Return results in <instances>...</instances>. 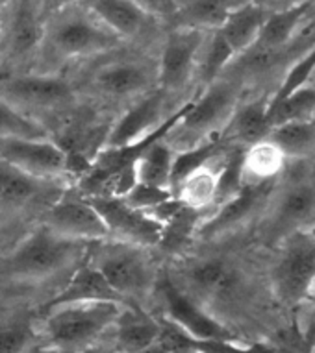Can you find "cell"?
<instances>
[{"label": "cell", "instance_id": "12", "mask_svg": "<svg viewBox=\"0 0 315 353\" xmlns=\"http://www.w3.org/2000/svg\"><path fill=\"white\" fill-rule=\"evenodd\" d=\"M276 187H278V180L245 183V187L236 196L217 205L216 213L211 214L210 219L200 222L197 235L202 239H213L241 226L243 222L252 219V214L256 213L258 209L267 205L269 200L276 192Z\"/></svg>", "mask_w": 315, "mask_h": 353}, {"label": "cell", "instance_id": "4", "mask_svg": "<svg viewBox=\"0 0 315 353\" xmlns=\"http://www.w3.org/2000/svg\"><path fill=\"white\" fill-rule=\"evenodd\" d=\"M91 265L104 276L124 303H128L126 298L146 294L158 281L149 255L132 244L102 241Z\"/></svg>", "mask_w": 315, "mask_h": 353}, {"label": "cell", "instance_id": "41", "mask_svg": "<svg viewBox=\"0 0 315 353\" xmlns=\"http://www.w3.org/2000/svg\"><path fill=\"white\" fill-rule=\"evenodd\" d=\"M254 4H258L260 8H263L267 13L273 12H282V10H287V8L297 6L303 0H252Z\"/></svg>", "mask_w": 315, "mask_h": 353}, {"label": "cell", "instance_id": "46", "mask_svg": "<svg viewBox=\"0 0 315 353\" xmlns=\"http://www.w3.org/2000/svg\"><path fill=\"white\" fill-rule=\"evenodd\" d=\"M6 2H12V0H0V4H6Z\"/></svg>", "mask_w": 315, "mask_h": 353}, {"label": "cell", "instance_id": "21", "mask_svg": "<svg viewBox=\"0 0 315 353\" xmlns=\"http://www.w3.org/2000/svg\"><path fill=\"white\" fill-rule=\"evenodd\" d=\"M269 13L260 8L254 2H245L236 10L228 13L225 23L219 26V34L225 37L230 48L236 54V58L240 54L247 52L249 48L258 41V35L262 32V26L265 23Z\"/></svg>", "mask_w": 315, "mask_h": 353}, {"label": "cell", "instance_id": "9", "mask_svg": "<svg viewBox=\"0 0 315 353\" xmlns=\"http://www.w3.org/2000/svg\"><path fill=\"white\" fill-rule=\"evenodd\" d=\"M0 161L39 180H54L67 174V154L58 143L48 139L0 141Z\"/></svg>", "mask_w": 315, "mask_h": 353}, {"label": "cell", "instance_id": "26", "mask_svg": "<svg viewBox=\"0 0 315 353\" xmlns=\"http://www.w3.org/2000/svg\"><path fill=\"white\" fill-rule=\"evenodd\" d=\"M286 167V156L269 139L247 146L243 150V180L245 183L278 180Z\"/></svg>", "mask_w": 315, "mask_h": 353}, {"label": "cell", "instance_id": "40", "mask_svg": "<svg viewBox=\"0 0 315 353\" xmlns=\"http://www.w3.org/2000/svg\"><path fill=\"white\" fill-rule=\"evenodd\" d=\"M76 0H39V6H41L43 17H54L56 13L64 12L67 8L75 4Z\"/></svg>", "mask_w": 315, "mask_h": 353}, {"label": "cell", "instance_id": "43", "mask_svg": "<svg viewBox=\"0 0 315 353\" xmlns=\"http://www.w3.org/2000/svg\"><path fill=\"white\" fill-rule=\"evenodd\" d=\"M24 353H58V352H54L52 347H47V346H30L28 350Z\"/></svg>", "mask_w": 315, "mask_h": 353}, {"label": "cell", "instance_id": "31", "mask_svg": "<svg viewBox=\"0 0 315 353\" xmlns=\"http://www.w3.org/2000/svg\"><path fill=\"white\" fill-rule=\"evenodd\" d=\"M267 139L276 145V148L287 157L306 156L315 146V122L300 121L287 122L280 126L271 128Z\"/></svg>", "mask_w": 315, "mask_h": 353}, {"label": "cell", "instance_id": "27", "mask_svg": "<svg viewBox=\"0 0 315 353\" xmlns=\"http://www.w3.org/2000/svg\"><path fill=\"white\" fill-rule=\"evenodd\" d=\"M210 163L186 176L173 191L175 198L195 211H202V209L216 205L219 170L211 167Z\"/></svg>", "mask_w": 315, "mask_h": 353}, {"label": "cell", "instance_id": "36", "mask_svg": "<svg viewBox=\"0 0 315 353\" xmlns=\"http://www.w3.org/2000/svg\"><path fill=\"white\" fill-rule=\"evenodd\" d=\"M315 72V45L309 48L308 52L300 54L297 58V61L289 67V69L284 72V78L278 83V87L274 89V93L271 99H267L269 102H274V100H280L289 97L292 93L303 89V87L308 85V81L312 80V76Z\"/></svg>", "mask_w": 315, "mask_h": 353}, {"label": "cell", "instance_id": "16", "mask_svg": "<svg viewBox=\"0 0 315 353\" xmlns=\"http://www.w3.org/2000/svg\"><path fill=\"white\" fill-rule=\"evenodd\" d=\"M162 108H164V94L160 91L145 97L110 128L106 135L104 148H121L149 137L165 122L164 119H160Z\"/></svg>", "mask_w": 315, "mask_h": 353}, {"label": "cell", "instance_id": "30", "mask_svg": "<svg viewBox=\"0 0 315 353\" xmlns=\"http://www.w3.org/2000/svg\"><path fill=\"white\" fill-rule=\"evenodd\" d=\"M315 115V87L306 85L286 99L267 100L269 126H280L287 122L312 121Z\"/></svg>", "mask_w": 315, "mask_h": 353}, {"label": "cell", "instance_id": "7", "mask_svg": "<svg viewBox=\"0 0 315 353\" xmlns=\"http://www.w3.org/2000/svg\"><path fill=\"white\" fill-rule=\"evenodd\" d=\"M158 294L162 298L165 309V320L180 327L186 335L195 341H236V335L221 324L216 316L206 313L199 301H195L191 296H187L186 290H182L173 279L165 274L164 278L156 281Z\"/></svg>", "mask_w": 315, "mask_h": 353}, {"label": "cell", "instance_id": "1", "mask_svg": "<svg viewBox=\"0 0 315 353\" xmlns=\"http://www.w3.org/2000/svg\"><path fill=\"white\" fill-rule=\"evenodd\" d=\"M126 303L119 301H80L47 309L43 322V346L58 353H82L113 327Z\"/></svg>", "mask_w": 315, "mask_h": 353}, {"label": "cell", "instance_id": "14", "mask_svg": "<svg viewBox=\"0 0 315 353\" xmlns=\"http://www.w3.org/2000/svg\"><path fill=\"white\" fill-rule=\"evenodd\" d=\"M45 39L39 0H12L6 23V48L12 59H28Z\"/></svg>", "mask_w": 315, "mask_h": 353}, {"label": "cell", "instance_id": "44", "mask_svg": "<svg viewBox=\"0 0 315 353\" xmlns=\"http://www.w3.org/2000/svg\"><path fill=\"white\" fill-rule=\"evenodd\" d=\"M82 353H100L99 350H95V346L93 347H89V350H86V352H82Z\"/></svg>", "mask_w": 315, "mask_h": 353}, {"label": "cell", "instance_id": "13", "mask_svg": "<svg viewBox=\"0 0 315 353\" xmlns=\"http://www.w3.org/2000/svg\"><path fill=\"white\" fill-rule=\"evenodd\" d=\"M0 97L15 108L54 110L70 104L75 93L73 87L58 76L23 74L0 81Z\"/></svg>", "mask_w": 315, "mask_h": 353}, {"label": "cell", "instance_id": "15", "mask_svg": "<svg viewBox=\"0 0 315 353\" xmlns=\"http://www.w3.org/2000/svg\"><path fill=\"white\" fill-rule=\"evenodd\" d=\"M187 289L191 290L195 301H225L232 300L241 287L238 270L222 259H202L193 263L184 270Z\"/></svg>", "mask_w": 315, "mask_h": 353}, {"label": "cell", "instance_id": "25", "mask_svg": "<svg viewBox=\"0 0 315 353\" xmlns=\"http://www.w3.org/2000/svg\"><path fill=\"white\" fill-rule=\"evenodd\" d=\"M251 2V0H249ZM245 0H191L186 6L178 8L173 17L176 26L199 30H217L225 23L228 13L236 10Z\"/></svg>", "mask_w": 315, "mask_h": 353}, {"label": "cell", "instance_id": "5", "mask_svg": "<svg viewBox=\"0 0 315 353\" xmlns=\"http://www.w3.org/2000/svg\"><path fill=\"white\" fill-rule=\"evenodd\" d=\"M70 8L54 15L50 28L45 34L58 58H82L106 52L123 41L104 24H100L88 10L73 12Z\"/></svg>", "mask_w": 315, "mask_h": 353}, {"label": "cell", "instance_id": "48", "mask_svg": "<svg viewBox=\"0 0 315 353\" xmlns=\"http://www.w3.org/2000/svg\"><path fill=\"white\" fill-rule=\"evenodd\" d=\"M0 35H2V30H0Z\"/></svg>", "mask_w": 315, "mask_h": 353}, {"label": "cell", "instance_id": "20", "mask_svg": "<svg viewBox=\"0 0 315 353\" xmlns=\"http://www.w3.org/2000/svg\"><path fill=\"white\" fill-rule=\"evenodd\" d=\"M84 2H86V10L121 39L140 34L149 19V15L135 6L132 0H84Z\"/></svg>", "mask_w": 315, "mask_h": 353}, {"label": "cell", "instance_id": "18", "mask_svg": "<svg viewBox=\"0 0 315 353\" xmlns=\"http://www.w3.org/2000/svg\"><path fill=\"white\" fill-rule=\"evenodd\" d=\"M113 330L117 353H137L158 341L160 322L134 303H126L117 316Z\"/></svg>", "mask_w": 315, "mask_h": 353}, {"label": "cell", "instance_id": "10", "mask_svg": "<svg viewBox=\"0 0 315 353\" xmlns=\"http://www.w3.org/2000/svg\"><path fill=\"white\" fill-rule=\"evenodd\" d=\"M204 30L176 26L165 41L158 67V80L164 91H176L186 85L204 47Z\"/></svg>", "mask_w": 315, "mask_h": 353}, {"label": "cell", "instance_id": "17", "mask_svg": "<svg viewBox=\"0 0 315 353\" xmlns=\"http://www.w3.org/2000/svg\"><path fill=\"white\" fill-rule=\"evenodd\" d=\"M315 219V185L298 181L278 194L273 209L274 232H300Z\"/></svg>", "mask_w": 315, "mask_h": 353}, {"label": "cell", "instance_id": "11", "mask_svg": "<svg viewBox=\"0 0 315 353\" xmlns=\"http://www.w3.org/2000/svg\"><path fill=\"white\" fill-rule=\"evenodd\" d=\"M43 224L61 237L80 241V243L110 241L104 220L84 196L65 198L52 203L45 214Z\"/></svg>", "mask_w": 315, "mask_h": 353}, {"label": "cell", "instance_id": "8", "mask_svg": "<svg viewBox=\"0 0 315 353\" xmlns=\"http://www.w3.org/2000/svg\"><path fill=\"white\" fill-rule=\"evenodd\" d=\"M104 220L110 241L140 248L158 246L164 226L146 211L135 209L117 196H84Z\"/></svg>", "mask_w": 315, "mask_h": 353}, {"label": "cell", "instance_id": "6", "mask_svg": "<svg viewBox=\"0 0 315 353\" xmlns=\"http://www.w3.org/2000/svg\"><path fill=\"white\" fill-rule=\"evenodd\" d=\"M240 105V87L230 78H219L206 85L199 99L187 104V110L180 122L173 130H180L182 139L193 145L219 137L217 130L227 126L233 111Z\"/></svg>", "mask_w": 315, "mask_h": 353}, {"label": "cell", "instance_id": "2", "mask_svg": "<svg viewBox=\"0 0 315 353\" xmlns=\"http://www.w3.org/2000/svg\"><path fill=\"white\" fill-rule=\"evenodd\" d=\"M88 246V243L61 237L41 224L4 257H0V279L35 281L50 278L78 261Z\"/></svg>", "mask_w": 315, "mask_h": 353}, {"label": "cell", "instance_id": "23", "mask_svg": "<svg viewBox=\"0 0 315 353\" xmlns=\"http://www.w3.org/2000/svg\"><path fill=\"white\" fill-rule=\"evenodd\" d=\"M95 83L100 91L111 97H130L145 91L151 83L146 67L135 61H115L102 67L95 74Z\"/></svg>", "mask_w": 315, "mask_h": 353}, {"label": "cell", "instance_id": "39", "mask_svg": "<svg viewBox=\"0 0 315 353\" xmlns=\"http://www.w3.org/2000/svg\"><path fill=\"white\" fill-rule=\"evenodd\" d=\"M135 6L141 8L149 17L173 19L178 12V0H132Z\"/></svg>", "mask_w": 315, "mask_h": 353}, {"label": "cell", "instance_id": "42", "mask_svg": "<svg viewBox=\"0 0 315 353\" xmlns=\"http://www.w3.org/2000/svg\"><path fill=\"white\" fill-rule=\"evenodd\" d=\"M137 353H175V352L165 346L164 342L156 341L154 344H151V346L145 347V350H141V352H137Z\"/></svg>", "mask_w": 315, "mask_h": 353}, {"label": "cell", "instance_id": "19", "mask_svg": "<svg viewBox=\"0 0 315 353\" xmlns=\"http://www.w3.org/2000/svg\"><path fill=\"white\" fill-rule=\"evenodd\" d=\"M80 301H119L123 298L111 289L102 274L93 265H84L73 274L64 289L47 303V309L65 305V303H80Z\"/></svg>", "mask_w": 315, "mask_h": 353}, {"label": "cell", "instance_id": "29", "mask_svg": "<svg viewBox=\"0 0 315 353\" xmlns=\"http://www.w3.org/2000/svg\"><path fill=\"white\" fill-rule=\"evenodd\" d=\"M175 152L164 139L154 141L137 159V181L149 185L171 189V170H173Z\"/></svg>", "mask_w": 315, "mask_h": 353}, {"label": "cell", "instance_id": "28", "mask_svg": "<svg viewBox=\"0 0 315 353\" xmlns=\"http://www.w3.org/2000/svg\"><path fill=\"white\" fill-rule=\"evenodd\" d=\"M45 181L0 161V203L24 205L45 192Z\"/></svg>", "mask_w": 315, "mask_h": 353}, {"label": "cell", "instance_id": "3", "mask_svg": "<svg viewBox=\"0 0 315 353\" xmlns=\"http://www.w3.org/2000/svg\"><path fill=\"white\" fill-rule=\"evenodd\" d=\"M271 289L286 307L312 300L315 290V241L306 232H293L284 241L271 268Z\"/></svg>", "mask_w": 315, "mask_h": 353}, {"label": "cell", "instance_id": "45", "mask_svg": "<svg viewBox=\"0 0 315 353\" xmlns=\"http://www.w3.org/2000/svg\"><path fill=\"white\" fill-rule=\"evenodd\" d=\"M312 303H314V324H315V290H314V294H312Z\"/></svg>", "mask_w": 315, "mask_h": 353}, {"label": "cell", "instance_id": "47", "mask_svg": "<svg viewBox=\"0 0 315 353\" xmlns=\"http://www.w3.org/2000/svg\"><path fill=\"white\" fill-rule=\"evenodd\" d=\"M312 353H315V341H314V346H312Z\"/></svg>", "mask_w": 315, "mask_h": 353}, {"label": "cell", "instance_id": "22", "mask_svg": "<svg viewBox=\"0 0 315 353\" xmlns=\"http://www.w3.org/2000/svg\"><path fill=\"white\" fill-rule=\"evenodd\" d=\"M314 8L315 0H303L297 6L287 8L282 12L269 13L254 45L263 48H276V50L292 48V43L298 28L303 26L304 19L308 17Z\"/></svg>", "mask_w": 315, "mask_h": 353}, {"label": "cell", "instance_id": "37", "mask_svg": "<svg viewBox=\"0 0 315 353\" xmlns=\"http://www.w3.org/2000/svg\"><path fill=\"white\" fill-rule=\"evenodd\" d=\"M173 196H175V194H173L171 189L149 185V183L137 181V183H135V185L121 198H123L124 202L128 203V205H132V208L151 213L152 209H156L158 205H162V203H165Z\"/></svg>", "mask_w": 315, "mask_h": 353}, {"label": "cell", "instance_id": "35", "mask_svg": "<svg viewBox=\"0 0 315 353\" xmlns=\"http://www.w3.org/2000/svg\"><path fill=\"white\" fill-rule=\"evenodd\" d=\"M199 213L200 211H195V209L187 208V205L182 203V208L164 224V233H162L160 246L173 250V252L180 250L199 230L200 224L197 226Z\"/></svg>", "mask_w": 315, "mask_h": 353}, {"label": "cell", "instance_id": "34", "mask_svg": "<svg viewBox=\"0 0 315 353\" xmlns=\"http://www.w3.org/2000/svg\"><path fill=\"white\" fill-rule=\"evenodd\" d=\"M4 139H47V132L0 97V141Z\"/></svg>", "mask_w": 315, "mask_h": 353}, {"label": "cell", "instance_id": "24", "mask_svg": "<svg viewBox=\"0 0 315 353\" xmlns=\"http://www.w3.org/2000/svg\"><path fill=\"white\" fill-rule=\"evenodd\" d=\"M227 132L230 139L238 141L243 146H251L267 139L271 132L267 121V99L238 105L227 124Z\"/></svg>", "mask_w": 315, "mask_h": 353}, {"label": "cell", "instance_id": "38", "mask_svg": "<svg viewBox=\"0 0 315 353\" xmlns=\"http://www.w3.org/2000/svg\"><path fill=\"white\" fill-rule=\"evenodd\" d=\"M34 336L30 320H15L0 325V353H24Z\"/></svg>", "mask_w": 315, "mask_h": 353}, {"label": "cell", "instance_id": "33", "mask_svg": "<svg viewBox=\"0 0 315 353\" xmlns=\"http://www.w3.org/2000/svg\"><path fill=\"white\" fill-rule=\"evenodd\" d=\"M200 67L199 74L200 81L204 85H210L216 80H219L227 69L230 67V63L236 58V54L230 48L225 37L219 34V30H211L210 39L206 41L204 47L200 50Z\"/></svg>", "mask_w": 315, "mask_h": 353}, {"label": "cell", "instance_id": "32", "mask_svg": "<svg viewBox=\"0 0 315 353\" xmlns=\"http://www.w3.org/2000/svg\"><path fill=\"white\" fill-rule=\"evenodd\" d=\"M221 137H211L199 145L180 148L173 157V170H171V191H175L186 176L195 172L197 168L204 167L221 154Z\"/></svg>", "mask_w": 315, "mask_h": 353}]
</instances>
